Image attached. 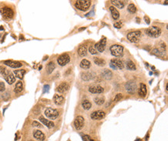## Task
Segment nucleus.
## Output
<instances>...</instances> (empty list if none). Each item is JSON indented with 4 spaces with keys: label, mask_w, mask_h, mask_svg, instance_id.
<instances>
[{
    "label": "nucleus",
    "mask_w": 168,
    "mask_h": 141,
    "mask_svg": "<svg viewBox=\"0 0 168 141\" xmlns=\"http://www.w3.org/2000/svg\"><path fill=\"white\" fill-rule=\"evenodd\" d=\"M91 6V1L89 0H78L76 1L75 3V8L81 12H85L87 11Z\"/></svg>",
    "instance_id": "1"
},
{
    "label": "nucleus",
    "mask_w": 168,
    "mask_h": 141,
    "mask_svg": "<svg viewBox=\"0 0 168 141\" xmlns=\"http://www.w3.org/2000/svg\"><path fill=\"white\" fill-rule=\"evenodd\" d=\"M123 46L120 45H112L110 47V52L112 56L115 57H120L123 54Z\"/></svg>",
    "instance_id": "2"
},
{
    "label": "nucleus",
    "mask_w": 168,
    "mask_h": 141,
    "mask_svg": "<svg viewBox=\"0 0 168 141\" xmlns=\"http://www.w3.org/2000/svg\"><path fill=\"white\" fill-rule=\"evenodd\" d=\"M161 29L158 26H152L147 29V34L151 38H158L161 35Z\"/></svg>",
    "instance_id": "3"
},
{
    "label": "nucleus",
    "mask_w": 168,
    "mask_h": 141,
    "mask_svg": "<svg viewBox=\"0 0 168 141\" xmlns=\"http://www.w3.org/2000/svg\"><path fill=\"white\" fill-rule=\"evenodd\" d=\"M45 116L50 120H56L59 117V112L56 109L53 108H46L44 111Z\"/></svg>",
    "instance_id": "4"
},
{
    "label": "nucleus",
    "mask_w": 168,
    "mask_h": 141,
    "mask_svg": "<svg viewBox=\"0 0 168 141\" xmlns=\"http://www.w3.org/2000/svg\"><path fill=\"white\" fill-rule=\"evenodd\" d=\"M141 36L140 31H135V32H130L127 34V39L133 43H137L139 42Z\"/></svg>",
    "instance_id": "5"
},
{
    "label": "nucleus",
    "mask_w": 168,
    "mask_h": 141,
    "mask_svg": "<svg viewBox=\"0 0 168 141\" xmlns=\"http://www.w3.org/2000/svg\"><path fill=\"white\" fill-rule=\"evenodd\" d=\"M0 12L3 15V16L6 19H10L13 17L14 16V12L13 9L9 8V7H3L0 9Z\"/></svg>",
    "instance_id": "6"
},
{
    "label": "nucleus",
    "mask_w": 168,
    "mask_h": 141,
    "mask_svg": "<svg viewBox=\"0 0 168 141\" xmlns=\"http://www.w3.org/2000/svg\"><path fill=\"white\" fill-rule=\"evenodd\" d=\"M70 62V56L67 53H64L57 58V63L61 66H64Z\"/></svg>",
    "instance_id": "7"
},
{
    "label": "nucleus",
    "mask_w": 168,
    "mask_h": 141,
    "mask_svg": "<svg viewBox=\"0 0 168 141\" xmlns=\"http://www.w3.org/2000/svg\"><path fill=\"white\" fill-rule=\"evenodd\" d=\"M105 46H106V39L105 38H102V40L94 45V47L95 49L97 50V52L102 53L104 52V50L105 49Z\"/></svg>",
    "instance_id": "8"
},
{
    "label": "nucleus",
    "mask_w": 168,
    "mask_h": 141,
    "mask_svg": "<svg viewBox=\"0 0 168 141\" xmlns=\"http://www.w3.org/2000/svg\"><path fill=\"white\" fill-rule=\"evenodd\" d=\"M74 124H75V129L78 130H80L84 127V125H85V119H84L82 117L79 116V117H76V119L75 120Z\"/></svg>",
    "instance_id": "9"
},
{
    "label": "nucleus",
    "mask_w": 168,
    "mask_h": 141,
    "mask_svg": "<svg viewBox=\"0 0 168 141\" xmlns=\"http://www.w3.org/2000/svg\"><path fill=\"white\" fill-rule=\"evenodd\" d=\"M105 117V113L102 110H98V111H94L91 114V118L94 120H102Z\"/></svg>",
    "instance_id": "10"
},
{
    "label": "nucleus",
    "mask_w": 168,
    "mask_h": 141,
    "mask_svg": "<svg viewBox=\"0 0 168 141\" xmlns=\"http://www.w3.org/2000/svg\"><path fill=\"white\" fill-rule=\"evenodd\" d=\"M88 90L90 93H93V94H101L104 92V89L102 86H99V85H94L89 87Z\"/></svg>",
    "instance_id": "11"
},
{
    "label": "nucleus",
    "mask_w": 168,
    "mask_h": 141,
    "mask_svg": "<svg viewBox=\"0 0 168 141\" xmlns=\"http://www.w3.org/2000/svg\"><path fill=\"white\" fill-rule=\"evenodd\" d=\"M126 91H128L130 93H134L136 89V83L133 81L127 82L125 85Z\"/></svg>",
    "instance_id": "12"
},
{
    "label": "nucleus",
    "mask_w": 168,
    "mask_h": 141,
    "mask_svg": "<svg viewBox=\"0 0 168 141\" xmlns=\"http://www.w3.org/2000/svg\"><path fill=\"white\" fill-rule=\"evenodd\" d=\"M69 89H70L69 84H68L67 83H66V82H63V83H61V84H60V85L57 86V91L59 93H64L68 91Z\"/></svg>",
    "instance_id": "13"
},
{
    "label": "nucleus",
    "mask_w": 168,
    "mask_h": 141,
    "mask_svg": "<svg viewBox=\"0 0 168 141\" xmlns=\"http://www.w3.org/2000/svg\"><path fill=\"white\" fill-rule=\"evenodd\" d=\"M4 64L11 68H13V69H16V68H20L22 64L19 62H17V61H13V60H6L4 62Z\"/></svg>",
    "instance_id": "14"
},
{
    "label": "nucleus",
    "mask_w": 168,
    "mask_h": 141,
    "mask_svg": "<svg viewBox=\"0 0 168 141\" xmlns=\"http://www.w3.org/2000/svg\"><path fill=\"white\" fill-rule=\"evenodd\" d=\"M54 102L57 105V106H61L62 104H64V97L61 95H58V94H55L54 96Z\"/></svg>",
    "instance_id": "15"
},
{
    "label": "nucleus",
    "mask_w": 168,
    "mask_h": 141,
    "mask_svg": "<svg viewBox=\"0 0 168 141\" xmlns=\"http://www.w3.org/2000/svg\"><path fill=\"white\" fill-rule=\"evenodd\" d=\"M39 120H40V121L44 126H46L47 128H49V129H51V128H53V127L54 126V123L52 121L46 120V119L44 118L43 116H40V117H39Z\"/></svg>",
    "instance_id": "16"
},
{
    "label": "nucleus",
    "mask_w": 168,
    "mask_h": 141,
    "mask_svg": "<svg viewBox=\"0 0 168 141\" xmlns=\"http://www.w3.org/2000/svg\"><path fill=\"white\" fill-rule=\"evenodd\" d=\"M101 76H102L103 79L107 80H111V79L112 78V73L111 70L105 69H104V70L101 73Z\"/></svg>",
    "instance_id": "17"
},
{
    "label": "nucleus",
    "mask_w": 168,
    "mask_h": 141,
    "mask_svg": "<svg viewBox=\"0 0 168 141\" xmlns=\"http://www.w3.org/2000/svg\"><path fill=\"white\" fill-rule=\"evenodd\" d=\"M33 136L36 139H37L38 141H44V139L46 138L44 133L40 130H35L33 132Z\"/></svg>",
    "instance_id": "18"
},
{
    "label": "nucleus",
    "mask_w": 168,
    "mask_h": 141,
    "mask_svg": "<svg viewBox=\"0 0 168 141\" xmlns=\"http://www.w3.org/2000/svg\"><path fill=\"white\" fill-rule=\"evenodd\" d=\"M110 62L113 64V65L116 67L117 69H123L124 68V65H123V62L118 59H113L110 61Z\"/></svg>",
    "instance_id": "19"
},
{
    "label": "nucleus",
    "mask_w": 168,
    "mask_h": 141,
    "mask_svg": "<svg viewBox=\"0 0 168 141\" xmlns=\"http://www.w3.org/2000/svg\"><path fill=\"white\" fill-rule=\"evenodd\" d=\"M94 73H89V72H88V73H81V79L83 80H85V81H88V80H91V79H93L94 77Z\"/></svg>",
    "instance_id": "20"
},
{
    "label": "nucleus",
    "mask_w": 168,
    "mask_h": 141,
    "mask_svg": "<svg viewBox=\"0 0 168 141\" xmlns=\"http://www.w3.org/2000/svg\"><path fill=\"white\" fill-rule=\"evenodd\" d=\"M78 53L80 56L84 57L87 54V46L86 45H81L79 46L78 49Z\"/></svg>",
    "instance_id": "21"
},
{
    "label": "nucleus",
    "mask_w": 168,
    "mask_h": 141,
    "mask_svg": "<svg viewBox=\"0 0 168 141\" xmlns=\"http://www.w3.org/2000/svg\"><path fill=\"white\" fill-rule=\"evenodd\" d=\"M80 66L83 69H88L91 67V62L88 59H84L81 60V62L80 63Z\"/></svg>",
    "instance_id": "22"
},
{
    "label": "nucleus",
    "mask_w": 168,
    "mask_h": 141,
    "mask_svg": "<svg viewBox=\"0 0 168 141\" xmlns=\"http://www.w3.org/2000/svg\"><path fill=\"white\" fill-rule=\"evenodd\" d=\"M5 80H6V81L7 82L8 84L12 85V84H13V83H15V81H16V77H15V76H14L13 73H10L8 76H6Z\"/></svg>",
    "instance_id": "23"
},
{
    "label": "nucleus",
    "mask_w": 168,
    "mask_h": 141,
    "mask_svg": "<svg viewBox=\"0 0 168 141\" xmlns=\"http://www.w3.org/2000/svg\"><path fill=\"white\" fill-rule=\"evenodd\" d=\"M81 107H82V108H83L84 110H89L91 108L92 105H91V102L89 100H88V99H84V100L81 102Z\"/></svg>",
    "instance_id": "24"
},
{
    "label": "nucleus",
    "mask_w": 168,
    "mask_h": 141,
    "mask_svg": "<svg viewBox=\"0 0 168 141\" xmlns=\"http://www.w3.org/2000/svg\"><path fill=\"white\" fill-rule=\"evenodd\" d=\"M109 9H110V12H111V13H112V16L113 19L117 20L119 18V12H118V11L114 6H111L109 8Z\"/></svg>",
    "instance_id": "25"
},
{
    "label": "nucleus",
    "mask_w": 168,
    "mask_h": 141,
    "mask_svg": "<svg viewBox=\"0 0 168 141\" xmlns=\"http://www.w3.org/2000/svg\"><path fill=\"white\" fill-rule=\"evenodd\" d=\"M111 3L115 6V8L117 7L118 9H123L125 6L124 1H120V0H112Z\"/></svg>",
    "instance_id": "26"
},
{
    "label": "nucleus",
    "mask_w": 168,
    "mask_h": 141,
    "mask_svg": "<svg viewBox=\"0 0 168 141\" xmlns=\"http://www.w3.org/2000/svg\"><path fill=\"white\" fill-rule=\"evenodd\" d=\"M139 95L142 97H144L147 95V86L145 84L141 83L140 84V88L139 89Z\"/></svg>",
    "instance_id": "27"
},
{
    "label": "nucleus",
    "mask_w": 168,
    "mask_h": 141,
    "mask_svg": "<svg viewBox=\"0 0 168 141\" xmlns=\"http://www.w3.org/2000/svg\"><path fill=\"white\" fill-rule=\"evenodd\" d=\"M26 73V70L25 69H18V70H14V74L15 76L20 80H22L23 78L24 75Z\"/></svg>",
    "instance_id": "28"
},
{
    "label": "nucleus",
    "mask_w": 168,
    "mask_h": 141,
    "mask_svg": "<svg viewBox=\"0 0 168 141\" xmlns=\"http://www.w3.org/2000/svg\"><path fill=\"white\" fill-rule=\"evenodd\" d=\"M23 89V85L21 81H18L15 86V89H14V92L16 93H19L22 91Z\"/></svg>",
    "instance_id": "29"
},
{
    "label": "nucleus",
    "mask_w": 168,
    "mask_h": 141,
    "mask_svg": "<svg viewBox=\"0 0 168 141\" xmlns=\"http://www.w3.org/2000/svg\"><path fill=\"white\" fill-rule=\"evenodd\" d=\"M94 62L95 65H97L99 66H104L105 65V61L101 58H94Z\"/></svg>",
    "instance_id": "30"
},
{
    "label": "nucleus",
    "mask_w": 168,
    "mask_h": 141,
    "mask_svg": "<svg viewBox=\"0 0 168 141\" xmlns=\"http://www.w3.org/2000/svg\"><path fill=\"white\" fill-rule=\"evenodd\" d=\"M54 69H55V64H54V62H50L49 63L47 64V66H46V72H47L48 74H51L54 71Z\"/></svg>",
    "instance_id": "31"
},
{
    "label": "nucleus",
    "mask_w": 168,
    "mask_h": 141,
    "mask_svg": "<svg viewBox=\"0 0 168 141\" xmlns=\"http://www.w3.org/2000/svg\"><path fill=\"white\" fill-rule=\"evenodd\" d=\"M126 67H127V69H129V70H136V65L134 64V62H133V61H131V60H129L128 62H127V63H126Z\"/></svg>",
    "instance_id": "32"
},
{
    "label": "nucleus",
    "mask_w": 168,
    "mask_h": 141,
    "mask_svg": "<svg viewBox=\"0 0 168 141\" xmlns=\"http://www.w3.org/2000/svg\"><path fill=\"white\" fill-rule=\"evenodd\" d=\"M152 54L157 56H164L163 51H160V50L158 49H153L152 50Z\"/></svg>",
    "instance_id": "33"
},
{
    "label": "nucleus",
    "mask_w": 168,
    "mask_h": 141,
    "mask_svg": "<svg viewBox=\"0 0 168 141\" xmlns=\"http://www.w3.org/2000/svg\"><path fill=\"white\" fill-rule=\"evenodd\" d=\"M94 102L96 104L102 105L105 102V98H104V96H97L94 99Z\"/></svg>",
    "instance_id": "34"
},
{
    "label": "nucleus",
    "mask_w": 168,
    "mask_h": 141,
    "mask_svg": "<svg viewBox=\"0 0 168 141\" xmlns=\"http://www.w3.org/2000/svg\"><path fill=\"white\" fill-rule=\"evenodd\" d=\"M0 73H1V74L4 76V78H5L6 76H8V75L10 73V72H9L6 67H4V66H0Z\"/></svg>",
    "instance_id": "35"
},
{
    "label": "nucleus",
    "mask_w": 168,
    "mask_h": 141,
    "mask_svg": "<svg viewBox=\"0 0 168 141\" xmlns=\"http://www.w3.org/2000/svg\"><path fill=\"white\" fill-rule=\"evenodd\" d=\"M128 11L130 12V13H132V14L135 13V12H136V8L135 5L133 4V3L129 4V5L128 6Z\"/></svg>",
    "instance_id": "36"
},
{
    "label": "nucleus",
    "mask_w": 168,
    "mask_h": 141,
    "mask_svg": "<svg viewBox=\"0 0 168 141\" xmlns=\"http://www.w3.org/2000/svg\"><path fill=\"white\" fill-rule=\"evenodd\" d=\"M82 139L83 141H94L88 135H84L82 137Z\"/></svg>",
    "instance_id": "37"
},
{
    "label": "nucleus",
    "mask_w": 168,
    "mask_h": 141,
    "mask_svg": "<svg viewBox=\"0 0 168 141\" xmlns=\"http://www.w3.org/2000/svg\"><path fill=\"white\" fill-rule=\"evenodd\" d=\"M89 52H90V53L92 54V55H95V54H97V53H98L97 50H96L94 48H93L92 46L89 47Z\"/></svg>",
    "instance_id": "38"
},
{
    "label": "nucleus",
    "mask_w": 168,
    "mask_h": 141,
    "mask_svg": "<svg viewBox=\"0 0 168 141\" xmlns=\"http://www.w3.org/2000/svg\"><path fill=\"white\" fill-rule=\"evenodd\" d=\"M122 98H123V95H122L121 93H118V94L115 96L114 101H115V102H118V101H119L120 99H121Z\"/></svg>",
    "instance_id": "39"
},
{
    "label": "nucleus",
    "mask_w": 168,
    "mask_h": 141,
    "mask_svg": "<svg viewBox=\"0 0 168 141\" xmlns=\"http://www.w3.org/2000/svg\"><path fill=\"white\" fill-rule=\"evenodd\" d=\"M32 125H33V126L37 127V128H41V127H42V125H41L40 123H38L37 121H33Z\"/></svg>",
    "instance_id": "40"
},
{
    "label": "nucleus",
    "mask_w": 168,
    "mask_h": 141,
    "mask_svg": "<svg viewBox=\"0 0 168 141\" xmlns=\"http://www.w3.org/2000/svg\"><path fill=\"white\" fill-rule=\"evenodd\" d=\"M6 89V85L3 82L0 81V92H3Z\"/></svg>",
    "instance_id": "41"
},
{
    "label": "nucleus",
    "mask_w": 168,
    "mask_h": 141,
    "mask_svg": "<svg viewBox=\"0 0 168 141\" xmlns=\"http://www.w3.org/2000/svg\"><path fill=\"white\" fill-rule=\"evenodd\" d=\"M122 26H123V23H122L121 22H115V23L114 24V27H115V28H117V29L122 28Z\"/></svg>",
    "instance_id": "42"
},
{
    "label": "nucleus",
    "mask_w": 168,
    "mask_h": 141,
    "mask_svg": "<svg viewBox=\"0 0 168 141\" xmlns=\"http://www.w3.org/2000/svg\"><path fill=\"white\" fill-rule=\"evenodd\" d=\"M144 19H145V22H146L148 25L150 23V19H149L148 16H145V17H144Z\"/></svg>",
    "instance_id": "43"
},
{
    "label": "nucleus",
    "mask_w": 168,
    "mask_h": 141,
    "mask_svg": "<svg viewBox=\"0 0 168 141\" xmlns=\"http://www.w3.org/2000/svg\"><path fill=\"white\" fill-rule=\"evenodd\" d=\"M109 66H110V67H111L112 69H115V70H116V69H116V67H115V66L113 65L112 63H111V62L109 63Z\"/></svg>",
    "instance_id": "44"
},
{
    "label": "nucleus",
    "mask_w": 168,
    "mask_h": 141,
    "mask_svg": "<svg viewBox=\"0 0 168 141\" xmlns=\"http://www.w3.org/2000/svg\"><path fill=\"white\" fill-rule=\"evenodd\" d=\"M149 139V133H147V136L145 137V140H147Z\"/></svg>",
    "instance_id": "45"
},
{
    "label": "nucleus",
    "mask_w": 168,
    "mask_h": 141,
    "mask_svg": "<svg viewBox=\"0 0 168 141\" xmlns=\"http://www.w3.org/2000/svg\"><path fill=\"white\" fill-rule=\"evenodd\" d=\"M85 27H83V28H81V29H79L78 31H82V30H85Z\"/></svg>",
    "instance_id": "46"
},
{
    "label": "nucleus",
    "mask_w": 168,
    "mask_h": 141,
    "mask_svg": "<svg viewBox=\"0 0 168 141\" xmlns=\"http://www.w3.org/2000/svg\"><path fill=\"white\" fill-rule=\"evenodd\" d=\"M136 141H141V139H136Z\"/></svg>",
    "instance_id": "47"
}]
</instances>
